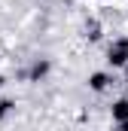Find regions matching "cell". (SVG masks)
I'll return each mask as SVG.
<instances>
[{
	"label": "cell",
	"instance_id": "cell-1",
	"mask_svg": "<svg viewBox=\"0 0 128 131\" xmlns=\"http://www.w3.org/2000/svg\"><path fill=\"white\" fill-rule=\"evenodd\" d=\"M110 64H113V67H122V64H128V40L116 43V46L110 49Z\"/></svg>",
	"mask_w": 128,
	"mask_h": 131
},
{
	"label": "cell",
	"instance_id": "cell-2",
	"mask_svg": "<svg viewBox=\"0 0 128 131\" xmlns=\"http://www.w3.org/2000/svg\"><path fill=\"white\" fill-rule=\"evenodd\" d=\"M89 85H92L95 92H104V89L110 85V76H107V73H92V79H89Z\"/></svg>",
	"mask_w": 128,
	"mask_h": 131
},
{
	"label": "cell",
	"instance_id": "cell-3",
	"mask_svg": "<svg viewBox=\"0 0 128 131\" xmlns=\"http://www.w3.org/2000/svg\"><path fill=\"white\" fill-rule=\"evenodd\" d=\"M113 119L128 122V101H116V104H113Z\"/></svg>",
	"mask_w": 128,
	"mask_h": 131
},
{
	"label": "cell",
	"instance_id": "cell-4",
	"mask_svg": "<svg viewBox=\"0 0 128 131\" xmlns=\"http://www.w3.org/2000/svg\"><path fill=\"white\" fill-rule=\"evenodd\" d=\"M9 110H12V101H0V119H3Z\"/></svg>",
	"mask_w": 128,
	"mask_h": 131
},
{
	"label": "cell",
	"instance_id": "cell-5",
	"mask_svg": "<svg viewBox=\"0 0 128 131\" xmlns=\"http://www.w3.org/2000/svg\"><path fill=\"white\" fill-rule=\"evenodd\" d=\"M0 85H3V76H0Z\"/></svg>",
	"mask_w": 128,
	"mask_h": 131
},
{
	"label": "cell",
	"instance_id": "cell-6",
	"mask_svg": "<svg viewBox=\"0 0 128 131\" xmlns=\"http://www.w3.org/2000/svg\"><path fill=\"white\" fill-rule=\"evenodd\" d=\"M125 79H128V70H125Z\"/></svg>",
	"mask_w": 128,
	"mask_h": 131
}]
</instances>
